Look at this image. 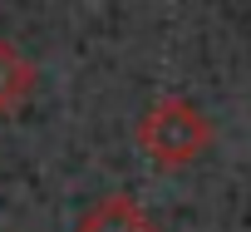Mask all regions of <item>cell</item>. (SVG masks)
<instances>
[{
    "label": "cell",
    "mask_w": 251,
    "mask_h": 232,
    "mask_svg": "<svg viewBox=\"0 0 251 232\" xmlns=\"http://www.w3.org/2000/svg\"><path fill=\"white\" fill-rule=\"evenodd\" d=\"M212 144V124H207V114L182 99V94H168L158 104L143 109V119H138V148L158 163V168H187L207 153Z\"/></svg>",
    "instance_id": "6da1fadb"
},
{
    "label": "cell",
    "mask_w": 251,
    "mask_h": 232,
    "mask_svg": "<svg viewBox=\"0 0 251 232\" xmlns=\"http://www.w3.org/2000/svg\"><path fill=\"white\" fill-rule=\"evenodd\" d=\"M74 232H158V222H153L128 193H108V198H99V203L79 217Z\"/></svg>",
    "instance_id": "7a4b0ae2"
},
{
    "label": "cell",
    "mask_w": 251,
    "mask_h": 232,
    "mask_svg": "<svg viewBox=\"0 0 251 232\" xmlns=\"http://www.w3.org/2000/svg\"><path fill=\"white\" fill-rule=\"evenodd\" d=\"M30 94H35V64L10 40H0V114H20Z\"/></svg>",
    "instance_id": "3957f363"
}]
</instances>
